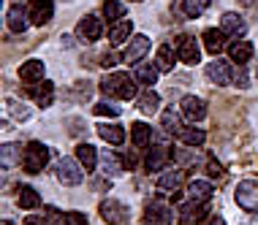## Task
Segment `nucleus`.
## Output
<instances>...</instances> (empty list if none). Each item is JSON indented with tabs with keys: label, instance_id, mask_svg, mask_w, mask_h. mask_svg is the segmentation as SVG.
Returning a JSON list of instances; mask_svg holds the SVG:
<instances>
[{
	"label": "nucleus",
	"instance_id": "obj_41",
	"mask_svg": "<svg viewBox=\"0 0 258 225\" xmlns=\"http://www.w3.org/2000/svg\"><path fill=\"white\" fill-rule=\"evenodd\" d=\"M9 114L17 119V122H27V119L33 117V111L25 106V103H14V101H9Z\"/></svg>",
	"mask_w": 258,
	"mask_h": 225
},
{
	"label": "nucleus",
	"instance_id": "obj_35",
	"mask_svg": "<svg viewBox=\"0 0 258 225\" xmlns=\"http://www.w3.org/2000/svg\"><path fill=\"white\" fill-rule=\"evenodd\" d=\"M103 19L106 22H120V19H125V3H120V0H106L103 3Z\"/></svg>",
	"mask_w": 258,
	"mask_h": 225
},
{
	"label": "nucleus",
	"instance_id": "obj_48",
	"mask_svg": "<svg viewBox=\"0 0 258 225\" xmlns=\"http://www.w3.org/2000/svg\"><path fill=\"white\" fill-rule=\"evenodd\" d=\"M0 225H14V220H9V217H6V220H3V222H0Z\"/></svg>",
	"mask_w": 258,
	"mask_h": 225
},
{
	"label": "nucleus",
	"instance_id": "obj_28",
	"mask_svg": "<svg viewBox=\"0 0 258 225\" xmlns=\"http://www.w3.org/2000/svg\"><path fill=\"white\" fill-rule=\"evenodd\" d=\"M22 155H25V146L22 144H3V152H0L3 171H11V168L22 166Z\"/></svg>",
	"mask_w": 258,
	"mask_h": 225
},
{
	"label": "nucleus",
	"instance_id": "obj_44",
	"mask_svg": "<svg viewBox=\"0 0 258 225\" xmlns=\"http://www.w3.org/2000/svg\"><path fill=\"white\" fill-rule=\"evenodd\" d=\"M25 225H52L46 214H27L25 217Z\"/></svg>",
	"mask_w": 258,
	"mask_h": 225
},
{
	"label": "nucleus",
	"instance_id": "obj_45",
	"mask_svg": "<svg viewBox=\"0 0 258 225\" xmlns=\"http://www.w3.org/2000/svg\"><path fill=\"white\" fill-rule=\"evenodd\" d=\"M93 187H95V190H109V187H111V179H95Z\"/></svg>",
	"mask_w": 258,
	"mask_h": 225
},
{
	"label": "nucleus",
	"instance_id": "obj_18",
	"mask_svg": "<svg viewBox=\"0 0 258 225\" xmlns=\"http://www.w3.org/2000/svg\"><path fill=\"white\" fill-rule=\"evenodd\" d=\"M207 79L212 84H218V87H226V84H231V62L226 60H212L209 65L204 68Z\"/></svg>",
	"mask_w": 258,
	"mask_h": 225
},
{
	"label": "nucleus",
	"instance_id": "obj_27",
	"mask_svg": "<svg viewBox=\"0 0 258 225\" xmlns=\"http://www.w3.org/2000/svg\"><path fill=\"white\" fill-rule=\"evenodd\" d=\"M187 195H190V201L207 203V201H212V195H215V185L207 179H193L190 185H187Z\"/></svg>",
	"mask_w": 258,
	"mask_h": 225
},
{
	"label": "nucleus",
	"instance_id": "obj_2",
	"mask_svg": "<svg viewBox=\"0 0 258 225\" xmlns=\"http://www.w3.org/2000/svg\"><path fill=\"white\" fill-rule=\"evenodd\" d=\"M163 136H166V133H163ZM163 136H155V141H152V146L147 149V155H144V160H142V166H144V171H147V174L166 171V166L174 160V146L166 141Z\"/></svg>",
	"mask_w": 258,
	"mask_h": 225
},
{
	"label": "nucleus",
	"instance_id": "obj_20",
	"mask_svg": "<svg viewBox=\"0 0 258 225\" xmlns=\"http://www.w3.org/2000/svg\"><path fill=\"white\" fill-rule=\"evenodd\" d=\"M253 54H255V49L245 38H236V41L228 44V57H231L234 65H247V62L253 60Z\"/></svg>",
	"mask_w": 258,
	"mask_h": 225
},
{
	"label": "nucleus",
	"instance_id": "obj_6",
	"mask_svg": "<svg viewBox=\"0 0 258 225\" xmlns=\"http://www.w3.org/2000/svg\"><path fill=\"white\" fill-rule=\"evenodd\" d=\"M98 214L106 225H128V220H131L128 203H122L117 198H103L98 203Z\"/></svg>",
	"mask_w": 258,
	"mask_h": 225
},
{
	"label": "nucleus",
	"instance_id": "obj_38",
	"mask_svg": "<svg viewBox=\"0 0 258 225\" xmlns=\"http://www.w3.org/2000/svg\"><path fill=\"white\" fill-rule=\"evenodd\" d=\"M209 3H212V0H185L182 9H185V14H187L190 19H196V17H201V14L207 11Z\"/></svg>",
	"mask_w": 258,
	"mask_h": 225
},
{
	"label": "nucleus",
	"instance_id": "obj_47",
	"mask_svg": "<svg viewBox=\"0 0 258 225\" xmlns=\"http://www.w3.org/2000/svg\"><path fill=\"white\" fill-rule=\"evenodd\" d=\"M239 3H242V6H255L258 0H239Z\"/></svg>",
	"mask_w": 258,
	"mask_h": 225
},
{
	"label": "nucleus",
	"instance_id": "obj_17",
	"mask_svg": "<svg viewBox=\"0 0 258 225\" xmlns=\"http://www.w3.org/2000/svg\"><path fill=\"white\" fill-rule=\"evenodd\" d=\"M14 193H17V206L22 209V212H36V209L41 206V193L36 187L17 185V187H14Z\"/></svg>",
	"mask_w": 258,
	"mask_h": 225
},
{
	"label": "nucleus",
	"instance_id": "obj_43",
	"mask_svg": "<svg viewBox=\"0 0 258 225\" xmlns=\"http://www.w3.org/2000/svg\"><path fill=\"white\" fill-rule=\"evenodd\" d=\"M66 225H90L85 212H66Z\"/></svg>",
	"mask_w": 258,
	"mask_h": 225
},
{
	"label": "nucleus",
	"instance_id": "obj_31",
	"mask_svg": "<svg viewBox=\"0 0 258 225\" xmlns=\"http://www.w3.org/2000/svg\"><path fill=\"white\" fill-rule=\"evenodd\" d=\"M131 38H134V22H128V19H120V22L111 25L109 41H111L114 46H120V44H125V41H131Z\"/></svg>",
	"mask_w": 258,
	"mask_h": 225
},
{
	"label": "nucleus",
	"instance_id": "obj_11",
	"mask_svg": "<svg viewBox=\"0 0 258 225\" xmlns=\"http://www.w3.org/2000/svg\"><path fill=\"white\" fill-rule=\"evenodd\" d=\"M150 46H152V41L139 33V36H134L128 41V46H125V52L120 54V60L122 62H142V57H147Z\"/></svg>",
	"mask_w": 258,
	"mask_h": 225
},
{
	"label": "nucleus",
	"instance_id": "obj_1",
	"mask_svg": "<svg viewBox=\"0 0 258 225\" xmlns=\"http://www.w3.org/2000/svg\"><path fill=\"white\" fill-rule=\"evenodd\" d=\"M136 76L131 73H122V71H114V73H106L98 84V90L103 93L106 101H134L139 98V87H136Z\"/></svg>",
	"mask_w": 258,
	"mask_h": 225
},
{
	"label": "nucleus",
	"instance_id": "obj_14",
	"mask_svg": "<svg viewBox=\"0 0 258 225\" xmlns=\"http://www.w3.org/2000/svg\"><path fill=\"white\" fill-rule=\"evenodd\" d=\"M76 36L82 41H98L103 36V22L95 14H87V17H82L79 25H76Z\"/></svg>",
	"mask_w": 258,
	"mask_h": 225
},
{
	"label": "nucleus",
	"instance_id": "obj_19",
	"mask_svg": "<svg viewBox=\"0 0 258 225\" xmlns=\"http://www.w3.org/2000/svg\"><path fill=\"white\" fill-rule=\"evenodd\" d=\"M17 76H19L25 84H38V82L46 79V65H44L41 60H25L22 65H19Z\"/></svg>",
	"mask_w": 258,
	"mask_h": 225
},
{
	"label": "nucleus",
	"instance_id": "obj_16",
	"mask_svg": "<svg viewBox=\"0 0 258 225\" xmlns=\"http://www.w3.org/2000/svg\"><path fill=\"white\" fill-rule=\"evenodd\" d=\"M27 11H30V22L33 25L44 27V25H49L52 17H54V0H33Z\"/></svg>",
	"mask_w": 258,
	"mask_h": 225
},
{
	"label": "nucleus",
	"instance_id": "obj_13",
	"mask_svg": "<svg viewBox=\"0 0 258 225\" xmlns=\"http://www.w3.org/2000/svg\"><path fill=\"white\" fill-rule=\"evenodd\" d=\"M131 141H134L136 149H150L152 141H155V130L150 128L144 119H136V122H131Z\"/></svg>",
	"mask_w": 258,
	"mask_h": 225
},
{
	"label": "nucleus",
	"instance_id": "obj_22",
	"mask_svg": "<svg viewBox=\"0 0 258 225\" xmlns=\"http://www.w3.org/2000/svg\"><path fill=\"white\" fill-rule=\"evenodd\" d=\"M228 36L223 30H212V27H209V30H204L201 33V41H204V49L209 54H212V57H218L220 52H226L228 49V41H226Z\"/></svg>",
	"mask_w": 258,
	"mask_h": 225
},
{
	"label": "nucleus",
	"instance_id": "obj_46",
	"mask_svg": "<svg viewBox=\"0 0 258 225\" xmlns=\"http://www.w3.org/2000/svg\"><path fill=\"white\" fill-rule=\"evenodd\" d=\"M207 225H228V222L223 220L220 214H212V217H209V220H207Z\"/></svg>",
	"mask_w": 258,
	"mask_h": 225
},
{
	"label": "nucleus",
	"instance_id": "obj_23",
	"mask_svg": "<svg viewBox=\"0 0 258 225\" xmlns=\"http://www.w3.org/2000/svg\"><path fill=\"white\" fill-rule=\"evenodd\" d=\"M6 25H9L11 33H25L27 25H33V22H30V11H25L19 3L11 6L9 14H6Z\"/></svg>",
	"mask_w": 258,
	"mask_h": 225
},
{
	"label": "nucleus",
	"instance_id": "obj_3",
	"mask_svg": "<svg viewBox=\"0 0 258 225\" xmlns=\"http://www.w3.org/2000/svg\"><path fill=\"white\" fill-rule=\"evenodd\" d=\"M171 222H174V209H171V201H166L160 193L144 201L142 225H171Z\"/></svg>",
	"mask_w": 258,
	"mask_h": 225
},
{
	"label": "nucleus",
	"instance_id": "obj_32",
	"mask_svg": "<svg viewBox=\"0 0 258 225\" xmlns=\"http://www.w3.org/2000/svg\"><path fill=\"white\" fill-rule=\"evenodd\" d=\"M134 76H136L139 84H144V87H152V84L158 82V76H160V68L155 65V62H139Z\"/></svg>",
	"mask_w": 258,
	"mask_h": 225
},
{
	"label": "nucleus",
	"instance_id": "obj_12",
	"mask_svg": "<svg viewBox=\"0 0 258 225\" xmlns=\"http://www.w3.org/2000/svg\"><path fill=\"white\" fill-rule=\"evenodd\" d=\"M177 217H179V222L182 225H199L207 214V203H199V201H185V203H179V209H177Z\"/></svg>",
	"mask_w": 258,
	"mask_h": 225
},
{
	"label": "nucleus",
	"instance_id": "obj_26",
	"mask_svg": "<svg viewBox=\"0 0 258 225\" xmlns=\"http://www.w3.org/2000/svg\"><path fill=\"white\" fill-rule=\"evenodd\" d=\"M177 60H179V54H177V46L166 41V44L158 49L155 65L160 68V73H169V71H174V65H177Z\"/></svg>",
	"mask_w": 258,
	"mask_h": 225
},
{
	"label": "nucleus",
	"instance_id": "obj_21",
	"mask_svg": "<svg viewBox=\"0 0 258 225\" xmlns=\"http://www.w3.org/2000/svg\"><path fill=\"white\" fill-rule=\"evenodd\" d=\"M185 182V168H171V171H163L158 177V193H177Z\"/></svg>",
	"mask_w": 258,
	"mask_h": 225
},
{
	"label": "nucleus",
	"instance_id": "obj_9",
	"mask_svg": "<svg viewBox=\"0 0 258 225\" xmlns=\"http://www.w3.org/2000/svg\"><path fill=\"white\" fill-rule=\"evenodd\" d=\"M27 95L33 98V103H36L38 109H49L52 103H54L57 90H54V82L44 79V82H38V84H30V87H27Z\"/></svg>",
	"mask_w": 258,
	"mask_h": 225
},
{
	"label": "nucleus",
	"instance_id": "obj_10",
	"mask_svg": "<svg viewBox=\"0 0 258 225\" xmlns=\"http://www.w3.org/2000/svg\"><path fill=\"white\" fill-rule=\"evenodd\" d=\"M179 111L187 122H201V119H207V101L199 95H185L179 101Z\"/></svg>",
	"mask_w": 258,
	"mask_h": 225
},
{
	"label": "nucleus",
	"instance_id": "obj_34",
	"mask_svg": "<svg viewBox=\"0 0 258 225\" xmlns=\"http://www.w3.org/2000/svg\"><path fill=\"white\" fill-rule=\"evenodd\" d=\"M122 171H125V166H122L120 155L117 152H103V174H106L109 179H114V177H120Z\"/></svg>",
	"mask_w": 258,
	"mask_h": 225
},
{
	"label": "nucleus",
	"instance_id": "obj_30",
	"mask_svg": "<svg viewBox=\"0 0 258 225\" xmlns=\"http://www.w3.org/2000/svg\"><path fill=\"white\" fill-rule=\"evenodd\" d=\"M74 152H76V160H79V163L85 166L87 171H95V168H98L101 155H98V149H95L93 144H79Z\"/></svg>",
	"mask_w": 258,
	"mask_h": 225
},
{
	"label": "nucleus",
	"instance_id": "obj_37",
	"mask_svg": "<svg viewBox=\"0 0 258 225\" xmlns=\"http://www.w3.org/2000/svg\"><path fill=\"white\" fill-rule=\"evenodd\" d=\"M93 114H95V117H111V119H114V117L122 114V109L114 106L111 101H98V103L93 106Z\"/></svg>",
	"mask_w": 258,
	"mask_h": 225
},
{
	"label": "nucleus",
	"instance_id": "obj_29",
	"mask_svg": "<svg viewBox=\"0 0 258 225\" xmlns=\"http://www.w3.org/2000/svg\"><path fill=\"white\" fill-rule=\"evenodd\" d=\"M136 109L142 111L144 117L158 114V109H160V95L155 93V90H144V93H139V98H136Z\"/></svg>",
	"mask_w": 258,
	"mask_h": 225
},
{
	"label": "nucleus",
	"instance_id": "obj_36",
	"mask_svg": "<svg viewBox=\"0 0 258 225\" xmlns=\"http://www.w3.org/2000/svg\"><path fill=\"white\" fill-rule=\"evenodd\" d=\"M193 149V146H174V160H177V163L179 166H182V168H187V166H196V152H190Z\"/></svg>",
	"mask_w": 258,
	"mask_h": 225
},
{
	"label": "nucleus",
	"instance_id": "obj_24",
	"mask_svg": "<svg viewBox=\"0 0 258 225\" xmlns=\"http://www.w3.org/2000/svg\"><path fill=\"white\" fill-rule=\"evenodd\" d=\"M182 111H174V109H169V111H163L160 114V130L166 133V136H177L179 138V133L185 130V122H182Z\"/></svg>",
	"mask_w": 258,
	"mask_h": 225
},
{
	"label": "nucleus",
	"instance_id": "obj_33",
	"mask_svg": "<svg viewBox=\"0 0 258 225\" xmlns=\"http://www.w3.org/2000/svg\"><path fill=\"white\" fill-rule=\"evenodd\" d=\"M179 141H182L185 146H193V149H196V146H201L207 141V133L201 128H193V125H185V130L179 133Z\"/></svg>",
	"mask_w": 258,
	"mask_h": 225
},
{
	"label": "nucleus",
	"instance_id": "obj_5",
	"mask_svg": "<svg viewBox=\"0 0 258 225\" xmlns=\"http://www.w3.org/2000/svg\"><path fill=\"white\" fill-rule=\"evenodd\" d=\"M85 171L87 168L76 158H60L57 166H54V177H57L62 187H79L85 182Z\"/></svg>",
	"mask_w": 258,
	"mask_h": 225
},
{
	"label": "nucleus",
	"instance_id": "obj_15",
	"mask_svg": "<svg viewBox=\"0 0 258 225\" xmlns=\"http://www.w3.org/2000/svg\"><path fill=\"white\" fill-rule=\"evenodd\" d=\"M220 30L226 33V36L231 38V41H236V38H242V36L247 33V22L239 17V14L226 11V14L220 17Z\"/></svg>",
	"mask_w": 258,
	"mask_h": 225
},
{
	"label": "nucleus",
	"instance_id": "obj_8",
	"mask_svg": "<svg viewBox=\"0 0 258 225\" xmlns=\"http://www.w3.org/2000/svg\"><path fill=\"white\" fill-rule=\"evenodd\" d=\"M174 46H177L179 62H185V65H199L201 46L196 44V38H193L190 33H179V36L174 38Z\"/></svg>",
	"mask_w": 258,
	"mask_h": 225
},
{
	"label": "nucleus",
	"instance_id": "obj_40",
	"mask_svg": "<svg viewBox=\"0 0 258 225\" xmlns=\"http://www.w3.org/2000/svg\"><path fill=\"white\" fill-rule=\"evenodd\" d=\"M207 174H209V179H215V182L226 177V168H223V163L215 158V155H209V158H207Z\"/></svg>",
	"mask_w": 258,
	"mask_h": 225
},
{
	"label": "nucleus",
	"instance_id": "obj_25",
	"mask_svg": "<svg viewBox=\"0 0 258 225\" xmlns=\"http://www.w3.org/2000/svg\"><path fill=\"white\" fill-rule=\"evenodd\" d=\"M95 130H98L101 141H106V144H111V146L125 144V128H122V125H117V122H101Z\"/></svg>",
	"mask_w": 258,
	"mask_h": 225
},
{
	"label": "nucleus",
	"instance_id": "obj_42",
	"mask_svg": "<svg viewBox=\"0 0 258 225\" xmlns=\"http://www.w3.org/2000/svg\"><path fill=\"white\" fill-rule=\"evenodd\" d=\"M117 155H120L125 171H134V168L139 166V152H136V146H134V149H125V152H117Z\"/></svg>",
	"mask_w": 258,
	"mask_h": 225
},
{
	"label": "nucleus",
	"instance_id": "obj_49",
	"mask_svg": "<svg viewBox=\"0 0 258 225\" xmlns=\"http://www.w3.org/2000/svg\"><path fill=\"white\" fill-rule=\"evenodd\" d=\"M255 79H258V62H255Z\"/></svg>",
	"mask_w": 258,
	"mask_h": 225
},
{
	"label": "nucleus",
	"instance_id": "obj_39",
	"mask_svg": "<svg viewBox=\"0 0 258 225\" xmlns=\"http://www.w3.org/2000/svg\"><path fill=\"white\" fill-rule=\"evenodd\" d=\"M231 84H234V87H239V90L250 87V76L245 71V65H231Z\"/></svg>",
	"mask_w": 258,
	"mask_h": 225
},
{
	"label": "nucleus",
	"instance_id": "obj_7",
	"mask_svg": "<svg viewBox=\"0 0 258 225\" xmlns=\"http://www.w3.org/2000/svg\"><path fill=\"white\" fill-rule=\"evenodd\" d=\"M234 201L239 209L247 214H258V182L255 179H242L234 190Z\"/></svg>",
	"mask_w": 258,
	"mask_h": 225
},
{
	"label": "nucleus",
	"instance_id": "obj_4",
	"mask_svg": "<svg viewBox=\"0 0 258 225\" xmlns=\"http://www.w3.org/2000/svg\"><path fill=\"white\" fill-rule=\"evenodd\" d=\"M52 160V149L41 141H27L25 144V155H22V171L27 177H36L41 174Z\"/></svg>",
	"mask_w": 258,
	"mask_h": 225
}]
</instances>
